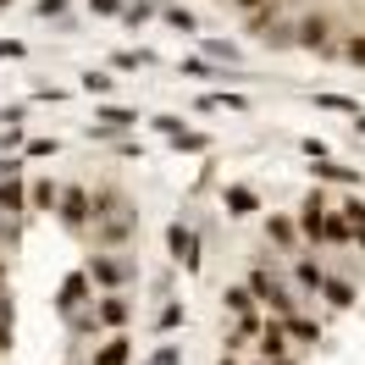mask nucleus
Returning a JSON list of instances; mask_svg holds the SVG:
<instances>
[{
  "instance_id": "obj_19",
  "label": "nucleus",
  "mask_w": 365,
  "mask_h": 365,
  "mask_svg": "<svg viewBox=\"0 0 365 365\" xmlns=\"http://www.w3.org/2000/svg\"><path fill=\"white\" fill-rule=\"evenodd\" d=\"M321 106H327V111H354V116H360V106H354V100H343V94H321Z\"/></svg>"
},
{
  "instance_id": "obj_21",
  "label": "nucleus",
  "mask_w": 365,
  "mask_h": 365,
  "mask_svg": "<svg viewBox=\"0 0 365 365\" xmlns=\"http://www.w3.org/2000/svg\"><path fill=\"white\" fill-rule=\"evenodd\" d=\"M166 23L182 28V34H194V17H188V11H166Z\"/></svg>"
},
{
  "instance_id": "obj_17",
  "label": "nucleus",
  "mask_w": 365,
  "mask_h": 365,
  "mask_svg": "<svg viewBox=\"0 0 365 365\" xmlns=\"http://www.w3.org/2000/svg\"><path fill=\"white\" fill-rule=\"evenodd\" d=\"M83 89H89V94H106V89H111V72H83Z\"/></svg>"
},
{
  "instance_id": "obj_1",
  "label": "nucleus",
  "mask_w": 365,
  "mask_h": 365,
  "mask_svg": "<svg viewBox=\"0 0 365 365\" xmlns=\"http://www.w3.org/2000/svg\"><path fill=\"white\" fill-rule=\"evenodd\" d=\"M166 244H172V260H178L182 272H200V238H194L188 227H172Z\"/></svg>"
},
{
  "instance_id": "obj_26",
  "label": "nucleus",
  "mask_w": 365,
  "mask_h": 365,
  "mask_svg": "<svg viewBox=\"0 0 365 365\" xmlns=\"http://www.w3.org/2000/svg\"><path fill=\"white\" fill-rule=\"evenodd\" d=\"M238 6H244V11H255V6H260V0H238Z\"/></svg>"
},
{
  "instance_id": "obj_20",
  "label": "nucleus",
  "mask_w": 365,
  "mask_h": 365,
  "mask_svg": "<svg viewBox=\"0 0 365 365\" xmlns=\"http://www.w3.org/2000/svg\"><path fill=\"white\" fill-rule=\"evenodd\" d=\"M227 304L238 310V316H250V288H227Z\"/></svg>"
},
{
  "instance_id": "obj_10",
  "label": "nucleus",
  "mask_w": 365,
  "mask_h": 365,
  "mask_svg": "<svg viewBox=\"0 0 365 365\" xmlns=\"http://www.w3.org/2000/svg\"><path fill=\"white\" fill-rule=\"evenodd\" d=\"M343 222H349V232L360 238V250H365V205L354 200V205H343Z\"/></svg>"
},
{
  "instance_id": "obj_23",
  "label": "nucleus",
  "mask_w": 365,
  "mask_h": 365,
  "mask_svg": "<svg viewBox=\"0 0 365 365\" xmlns=\"http://www.w3.org/2000/svg\"><path fill=\"white\" fill-rule=\"evenodd\" d=\"M0 349H11V316H0Z\"/></svg>"
},
{
  "instance_id": "obj_16",
  "label": "nucleus",
  "mask_w": 365,
  "mask_h": 365,
  "mask_svg": "<svg viewBox=\"0 0 365 365\" xmlns=\"http://www.w3.org/2000/svg\"><path fill=\"white\" fill-rule=\"evenodd\" d=\"M260 349H266V360H282V349H288V343H282V327H272V332H266V343H260Z\"/></svg>"
},
{
  "instance_id": "obj_3",
  "label": "nucleus",
  "mask_w": 365,
  "mask_h": 365,
  "mask_svg": "<svg viewBox=\"0 0 365 365\" xmlns=\"http://www.w3.org/2000/svg\"><path fill=\"white\" fill-rule=\"evenodd\" d=\"M250 299H266V304H277L282 316H288V304H294V299L282 294V288H277V282H272L266 272H255V282H250Z\"/></svg>"
},
{
  "instance_id": "obj_24",
  "label": "nucleus",
  "mask_w": 365,
  "mask_h": 365,
  "mask_svg": "<svg viewBox=\"0 0 365 365\" xmlns=\"http://www.w3.org/2000/svg\"><path fill=\"white\" fill-rule=\"evenodd\" d=\"M150 365H178V349H160V354H155Z\"/></svg>"
},
{
  "instance_id": "obj_9",
  "label": "nucleus",
  "mask_w": 365,
  "mask_h": 365,
  "mask_svg": "<svg viewBox=\"0 0 365 365\" xmlns=\"http://www.w3.org/2000/svg\"><path fill=\"white\" fill-rule=\"evenodd\" d=\"M250 210H255L250 188H227V216H250Z\"/></svg>"
},
{
  "instance_id": "obj_25",
  "label": "nucleus",
  "mask_w": 365,
  "mask_h": 365,
  "mask_svg": "<svg viewBox=\"0 0 365 365\" xmlns=\"http://www.w3.org/2000/svg\"><path fill=\"white\" fill-rule=\"evenodd\" d=\"M349 56H354V61H365V39H354V45H349Z\"/></svg>"
},
{
  "instance_id": "obj_11",
  "label": "nucleus",
  "mask_w": 365,
  "mask_h": 365,
  "mask_svg": "<svg viewBox=\"0 0 365 365\" xmlns=\"http://www.w3.org/2000/svg\"><path fill=\"white\" fill-rule=\"evenodd\" d=\"M316 178H327V182H360V172H354V166H332V160H327V166H316Z\"/></svg>"
},
{
  "instance_id": "obj_8",
  "label": "nucleus",
  "mask_w": 365,
  "mask_h": 365,
  "mask_svg": "<svg viewBox=\"0 0 365 365\" xmlns=\"http://www.w3.org/2000/svg\"><path fill=\"white\" fill-rule=\"evenodd\" d=\"M23 200H28V194H23V182L6 172V188H0V210H23Z\"/></svg>"
},
{
  "instance_id": "obj_2",
  "label": "nucleus",
  "mask_w": 365,
  "mask_h": 365,
  "mask_svg": "<svg viewBox=\"0 0 365 365\" xmlns=\"http://www.w3.org/2000/svg\"><path fill=\"white\" fill-rule=\"evenodd\" d=\"M56 205H61V222H67V227H83V222H89V194H83V188L56 194Z\"/></svg>"
},
{
  "instance_id": "obj_7",
  "label": "nucleus",
  "mask_w": 365,
  "mask_h": 365,
  "mask_svg": "<svg viewBox=\"0 0 365 365\" xmlns=\"http://www.w3.org/2000/svg\"><path fill=\"white\" fill-rule=\"evenodd\" d=\"M128 354H133V349H128V338H116V343H106V349L94 354V365H128Z\"/></svg>"
},
{
  "instance_id": "obj_5",
  "label": "nucleus",
  "mask_w": 365,
  "mask_h": 365,
  "mask_svg": "<svg viewBox=\"0 0 365 365\" xmlns=\"http://www.w3.org/2000/svg\"><path fill=\"white\" fill-rule=\"evenodd\" d=\"M128 272L133 266H122V260H100V255L89 260V282H128Z\"/></svg>"
},
{
  "instance_id": "obj_22",
  "label": "nucleus",
  "mask_w": 365,
  "mask_h": 365,
  "mask_svg": "<svg viewBox=\"0 0 365 365\" xmlns=\"http://www.w3.org/2000/svg\"><path fill=\"white\" fill-rule=\"evenodd\" d=\"M299 282H304V288H321V272H316V266H310V260L299 266Z\"/></svg>"
},
{
  "instance_id": "obj_12",
  "label": "nucleus",
  "mask_w": 365,
  "mask_h": 365,
  "mask_svg": "<svg viewBox=\"0 0 365 365\" xmlns=\"http://www.w3.org/2000/svg\"><path fill=\"white\" fill-rule=\"evenodd\" d=\"M321 288H327V299H332V304H343V310L354 304V288H349V282H327V277H321Z\"/></svg>"
},
{
  "instance_id": "obj_4",
  "label": "nucleus",
  "mask_w": 365,
  "mask_h": 365,
  "mask_svg": "<svg viewBox=\"0 0 365 365\" xmlns=\"http://www.w3.org/2000/svg\"><path fill=\"white\" fill-rule=\"evenodd\" d=\"M83 294H89V272H72L67 282H61V299H56V304H61V310H78V304H83Z\"/></svg>"
},
{
  "instance_id": "obj_6",
  "label": "nucleus",
  "mask_w": 365,
  "mask_h": 365,
  "mask_svg": "<svg viewBox=\"0 0 365 365\" xmlns=\"http://www.w3.org/2000/svg\"><path fill=\"white\" fill-rule=\"evenodd\" d=\"M321 216H327V205H321V194H310V200H304V216H299V227L310 232V238H321Z\"/></svg>"
},
{
  "instance_id": "obj_18",
  "label": "nucleus",
  "mask_w": 365,
  "mask_h": 365,
  "mask_svg": "<svg viewBox=\"0 0 365 365\" xmlns=\"http://www.w3.org/2000/svg\"><path fill=\"white\" fill-rule=\"evenodd\" d=\"M304 45H327V23H321V17L304 23Z\"/></svg>"
},
{
  "instance_id": "obj_15",
  "label": "nucleus",
  "mask_w": 365,
  "mask_h": 365,
  "mask_svg": "<svg viewBox=\"0 0 365 365\" xmlns=\"http://www.w3.org/2000/svg\"><path fill=\"white\" fill-rule=\"evenodd\" d=\"M288 332H294V338H304V343H316V338H321L316 321H299V316H288Z\"/></svg>"
},
{
  "instance_id": "obj_14",
  "label": "nucleus",
  "mask_w": 365,
  "mask_h": 365,
  "mask_svg": "<svg viewBox=\"0 0 365 365\" xmlns=\"http://www.w3.org/2000/svg\"><path fill=\"white\" fill-rule=\"evenodd\" d=\"M100 321L122 327V321H128V304H122V299H106V304H100Z\"/></svg>"
},
{
  "instance_id": "obj_13",
  "label": "nucleus",
  "mask_w": 365,
  "mask_h": 365,
  "mask_svg": "<svg viewBox=\"0 0 365 365\" xmlns=\"http://www.w3.org/2000/svg\"><path fill=\"white\" fill-rule=\"evenodd\" d=\"M56 194H61L56 182H34V205L39 210H56Z\"/></svg>"
}]
</instances>
